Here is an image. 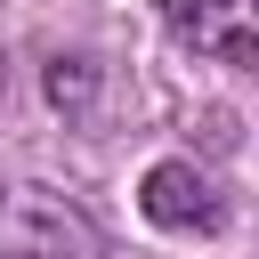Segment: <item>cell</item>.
I'll return each mask as SVG.
<instances>
[{
	"label": "cell",
	"mask_w": 259,
	"mask_h": 259,
	"mask_svg": "<svg viewBox=\"0 0 259 259\" xmlns=\"http://www.w3.org/2000/svg\"><path fill=\"white\" fill-rule=\"evenodd\" d=\"M0 259H105V235L57 186H0Z\"/></svg>",
	"instance_id": "obj_1"
},
{
	"label": "cell",
	"mask_w": 259,
	"mask_h": 259,
	"mask_svg": "<svg viewBox=\"0 0 259 259\" xmlns=\"http://www.w3.org/2000/svg\"><path fill=\"white\" fill-rule=\"evenodd\" d=\"M138 210H146L162 235H219V227H227V194H219V178H210V170H194L186 154H170V162H154V170H146Z\"/></svg>",
	"instance_id": "obj_2"
},
{
	"label": "cell",
	"mask_w": 259,
	"mask_h": 259,
	"mask_svg": "<svg viewBox=\"0 0 259 259\" xmlns=\"http://www.w3.org/2000/svg\"><path fill=\"white\" fill-rule=\"evenodd\" d=\"M162 24L210 65H251L259 49V0H162Z\"/></svg>",
	"instance_id": "obj_3"
},
{
	"label": "cell",
	"mask_w": 259,
	"mask_h": 259,
	"mask_svg": "<svg viewBox=\"0 0 259 259\" xmlns=\"http://www.w3.org/2000/svg\"><path fill=\"white\" fill-rule=\"evenodd\" d=\"M89 89H97L89 57H57V65H49V97H57L65 113H89Z\"/></svg>",
	"instance_id": "obj_4"
}]
</instances>
